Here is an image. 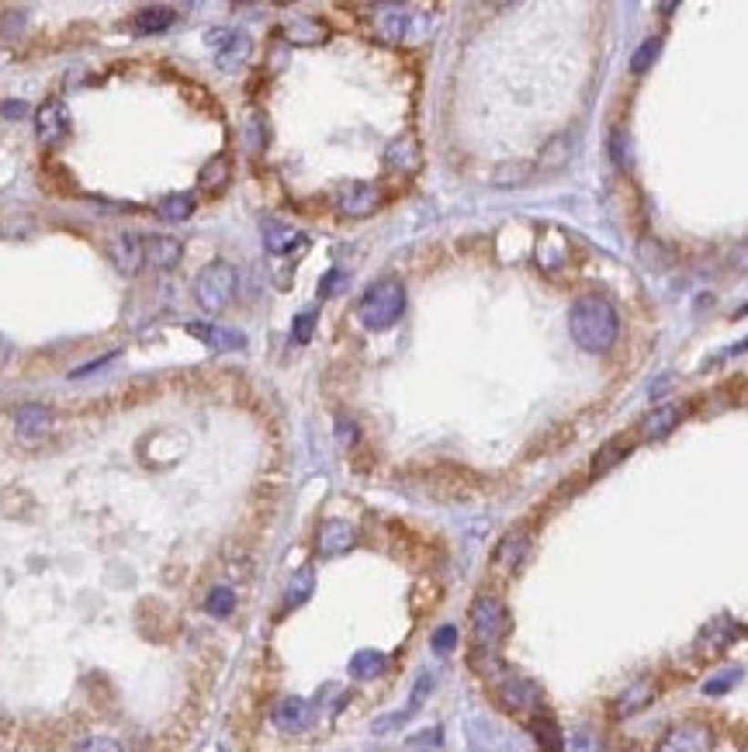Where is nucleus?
I'll list each match as a JSON object with an SVG mask.
<instances>
[{"instance_id": "obj_1", "label": "nucleus", "mask_w": 748, "mask_h": 752, "mask_svg": "<svg viewBox=\"0 0 748 752\" xmlns=\"http://www.w3.org/2000/svg\"><path fill=\"white\" fill-rule=\"evenodd\" d=\"M569 333L582 350L589 354H607L620 336V315L613 302L603 295H582L569 309Z\"/></svg>"}, {"instance_id": "obj_2", "label": "nucleus", "mask_w": 748, "mask_h": 752, "mask_svg": "<svg viewBox=\"0 0 748 752\" xmlns=\"http://www.w3.org/2000/svg\"><path fill=\"white\" fill-rule=\"evenodd\" d=\"M402 313H405V288L399 278L374 281L357 302V319L367 330H388L392 323H399Z\"/></svg>"}, {"instance_id": "obj_3", "label": "nucleus", "mask_w": 748, "mask_h": 752, "mask_svg": "<svg viewBox=\"0 0 748 752\" xmlns=\"http://www.w3.org/2000/svg\"><path fill=\"white\" fill-rule=\"evenodd\" d=\"M236 284H240V278H236V267H232V263L211 261L209 267L198 274V281H194L198 305H201L205 313H222V309L232 305V298H236Z\"/></svg>"}, {"instance_id": "obj_4", "label": "nucleus", "mask_w": 748, "mask_h": 752, "mask_svg": "<svg viewBox=\"0 0 748 752\" xmlns=\"http://www.w3.org/2000/svg\"><path fill=\"white\" fill-rule=\"evenodd\" d=\"M506 624H509V617H506V607L499 596L482 593L471 603V631H475V642L482 648L496 645L506 634Z\"/></svg>"}, {"instance_id": "obj_5", "label": "nucleus", "mask_w": 748, "mask_h": 752, "mask_svg": "<svg viewBox=\"0 0 748 752\" xmlns=\"http://www.w3.org/2000/svg\"><path fill=\"white\" fill-rule=\"evenodd\" d=\"M713 732L703 721H679L676 728L661 735L659 752H711Z\"/></svg>"}, {"instance_id": "obj_6", "label": "nucleus", "mask_w": 748, "mask_h": 752, "mask_svg": "<svg viewBox=\"0 0 748 752\" xmlns=\"http://www.w3.org/2000/svg\"><path fill=\"white\" fill-rule=\"evenodd\" d=\"M205 42L215 49V67L226 73L240 70L246 59H250V49H253L250 36H243V32H222V28H219V32H209Z\"/></svg>"}, {"instance_id": "obj_7", "label": "nucleus", "mask_w": 748, "mask_h": 752, "mask_svg": "<svg viewBox=\"0 0 748 752\" xmlns=\"http://www.w3.org/2000/svg\"><path fill=\"white\" fill-rule=\"evenodd\" d=\"M336 205L343 215H354V219H364L371 211L382 209V188L378 184H367V180H354V184H343L340 194H336Z\"/></svg>"}, {"instance_id": "obj_8", "label": "nucleus", "mask_w": 748, "mask_h": 752, "mask_svg": "<svg viewBox=\"0 0 748 752\" xmlns=\"http://www.w3.org/2000/svg\"><path fill=\"white\" fill-rule=\"evenodd\" d=\"M36 129L38 139L46 146H59V142L70 136V111L63 101H46V105L36 111Z\"/></svg>"}, {"instance_id": "obj_9", "label": "nucleus", "mask_w": 748, "mask_h": 752, "mask_svg": "<svg viewBox=\"0 0 748 752\" xmlns=\"http://www.w3.org/2000/svg\"><path fill=\"white\" fill-rule=\"evenodd\" d=\"M142 253H146L149 267L174 271L180 257H184V243L177 236H167V232H149V236H142Z\"/></svg>"}, {"instance_id": "obj_10", "label": "nucleus", "mask_w": 748, "mask_h": 752, "mask_svg": "<svg viewBox=\"0 0 748 752\" xmlns=\"http://www.w3.org/2000/svg\"><path fill=\"white\" fill-rule=\"evenodd\" d=\"M499 704H503L506 711H513V715H530V711H538L540 694L530 680L509 676V680L499 683Z\"/></svg>"}, {"instance_id": "obj_11", "label": "nucleus", "mask_w": 748, "mask_h": 752, "mask_svg": "<svg viewBox=\"0 0 748 752\" xmlns=\"http://www.w3.org/2000/svg\"><path fill=\"white\" fill-rule=\"evenodd\" d=\"M527 551H530V531H527V527H513L503 541H499V548H496V559H492V565H496L499 572L509 576V572H517V569H520V561L527 559Z\"/></svg>"}, {"instance_id": "obj_12", "label": "nucleus", "mask_w": 748, "mask_h": 752, "mask_svg": "<svg viewBox=\"0 0 748 752\" xmlns=\"http://www.w3.org/2000/svg\"><path fill=\"white\" fill-rule=\"evenodd\" d=\"M315 544H319V551L323 555H343V551H350L354 544H357V527L347 524V520H326V524L319 527V538H315Z\"/></svg>"}, {"instance_id": "obj_13", "label": "nucleus", "mask_w": 748, "mask_h": 752, "mask_svg": "<svg viewBox=\"0 0 748 752\" xmlns=\"http://www.w3.org/2000/svg\"><path fill=\"white\" fill-rule=\"evenodd\" d=\"M111 261H115V267L122 271V274H136L142 263H146V253H142V236H136V232H118L115 240H111Z\"/></svg>"}, {"instance_id": "obj_14", "label": "nucleus", "mask_w": 748, "mask_h": 752, "mask_svg": "<svg viewBox=\"0 0 748 752\" xmlns=\"http://www.w3.org/2000/svg\"><path fill=\"white\" fill-rule=\"evenodd\" d=\"M682 417H686V406H682V403L655 406V409H651V413H648V417L641 420V438L659 440V438H665V434H672Z\"/></svg>"}, {"instance_id": "obj_15", "label": "nucleus", "mask_w": 748, "mask_h": 752, "mask_svg": "<svg viewBox=\"0 0 748 752\" xmlns=\"http://www.w3.org/2000/svg\"><path fill=\"white\" fill-rule=\"evenodd\" d=\"M274 725H278L281 732H288V735L305 732V728L313 725V707H309V700L284 697L278 707H274Z\"/></svg>"}, {"instance_id": "obj_16", "label": "nucleus", "mask_w": 748, "mask_h": 752, "mask_svg": "<svg viewBox=\"0 0 748 752\" xmlns=\"http://www.w3.org/2000/svg\"><path fill=\"white\" fill-rule=\"evenodd\" d=\"M15 427H18V438H25V440L46 438V434L53 430V409L42 403L21 406L18 417H15Z\"/></svg>"}, {"instance_id": "obj_17", "label": "nucleus", "mask_w": 748, "mask_h": 752, "mask_svg": "<svg viewBox=\"0 0 748 752\" xmlns=\"http://www.w3.org/2000/svg\"><path fill=\"white\" fill-rule=\"evenodd\" d=\"M188 333L198 336V340L211 350H243L246 347L243 333L226 330V326H215V323H188Z\"/></svg>"}, {"instance_id": "obj_18", "label": "nucleus", "mask_w": 748, "mask_h": 752, "mask_svg": "<svg viewBox=\"0 0 748 752\" xmlns=\"http://www.w3.org/2000/svg\"><path fill=\"white\" fill-rule=\"evenodd\" d=\"M419 142L416 136H399V139L388 142V149H384V163L392 167V170H399V174H413L419 167Z\"/></svg>"}, {"instance_id": "obj_19", "label": "nucleus", "mask_w": 748, "mask_h": 752, "mask_svg": "<svg viewBox=\"0 0 748 752\" xmlns=\"http://www.w3.org/2000/svg\"><path fill=\"white\" fill-rule=\"evenodd\" d=\"M281 36L288 38L292 46H319V42L330 38V28L319 18H292L281 28Z\"/></svg>"}, {"instance_id": "obj_20", "label": "nucleus", "mask_w": 748, "mask_h": 752, "mask_svg": "<svg viewBox=\"0 0 748 752\" xmlns=\"http://www.w3.org/2000/svg\"><path fill=\"white\" fill-rule=\"evenodd\" d=\"M263 246H267L271 253H288V250H295V246H305V236H302L298 229L278 222V219H267V222H263Z\"/></svg>"}, {"instance_id": "obj_21", "label": "nucleus", "mask_w": 748, "mask_h": 752, "mask_svg": "<svg viewBox=\"0 0 748 752\" xmlns=\"http://www.w3.org/2000/svg\"><path fill=\"white\" fill-rule=\"evenodd\" d=\"M655 700V683L651 680H641V683H634L630 690H624L620 694V700H617V717H630L634 711H641V707H648Z\"/></svg>"}, {"instance_id": "obj_22", "label": "nucleus", "mask_w": 748, "mask_h": 752, "mask_svg": "<svg viewBox=\"0 0 748 752\" xmlns=\"http://www.w3.org/2000/svg\"><path fill=\"white\" fill-rule=\"evenodd\" d=\"M132 25H136V32H139V36L163 32V28H170V25H174V7H159V4H153V7H142V11H136Z\"/></svg>"}, {"instance_id": "obj_23", "label": "nucleus", "mask_w": 748, "mask_h": 752, "mask_svg": "<svg viewBox=\"0 0 748 752\" xmlns=\"http://www.w3.org/2000/svg\"><path fill=\"white\" fill-rule=\"evenodd\" d=\"M229 177H232V163H229V157H211L209 163H201L198 184H201L205 191H222V188L229 184Z\"/></svg>"}, {"instance_id": "obj_24", "label": "nucleus", "mask_w": 748, "mask_h": 752, "mask_svg": "<svg viewBox=\"0 0 748 752\" xmlns=\"http://www.w3.org/2000/svg\"><path fill=\"white\" fill-rule=\"evenodd\" d=\"M384 665H388V659H384L382 652L367 648V652H357V655L350 659V676H354V680H374V676L384 673Z\"/></svg>"}, {"instance_id": "obj_25", "label": "nucleus", "mask_w": 748, "mask_h": 752, "mask_svg": "<svg viewBox=\"0 0 748 752\" xmlns=\"http://www.w3.org/2000/svg\"><path fill=\"white\" fill-rule=\"evenodd\" d=\"M194 215V198L188 191H174L159 201V219L167 222H188Z\"/></svg>"}, {"instance_id": "obj_26", "label": "nucleus", "mask_w": 748, "mask_h": 752, "mask_svg": "<svg viewBox=\"0 0 748 752\" xmlns=\"http://www.w3.org/2000/svg\"><path fill=\"white\" fill-rule=\"evenodd\" d=\"M630 451V440L627 438H617V440H607L603 448H599V455L592 458V475H603L607 469H613L620 458Z\"/></svg>"}, {"instance_id": "obj_27", "label": "nucleus", "mask_w": 748, "mask_h": 752, "mask_svg": "<svg viewBox=\"0 0 748 752\" xmlns=\"http://www.w3.org/2000/svg\"><path fill=\"white\" fill-rule=\"evenodd\" d=\"M378 28H382L384 42H402V36H405V15L399 7H384L378 15Z\"/></svg>"}, {"instance_id": "obj_28", "label": "nucleus", "mask_w": 748, "mask_h": 752, "mask_svg": "<svg viewBox=\"0 0 748 752\" xmlns=\"http://www.w3.org/2000/svg\"><path fill=\"white\" fill-rule=\"evenodd\" d=\"M205 611H209L211 617H229V613L236 611V593H232L229 586H215L209 593V600H205Z\"/></svg>"}, {"instance_id": "obj_29", "label": "nucleus", "mask_w": 748, "mask_h": 752, "mask_svg": "<svg viewBox=\"0 0 748 752\" xmlns=\"http://www.w3.org/2000/svg\"><path fill=\"white\" fill-rule=\"evenodd\" d=\"M565 160H569V136L551 139L548 146H544V153H540V160H538V170H555V167H561Z\"/></svg>"}, {"instance_id": "obj_30", "label": "nucleus", "mask_w": 748, "mask_h": 752, "mask_svg": "<svg viewBox=\"0 0 748 752\" xmlns=\"http://www.w3.org/2000/svg\"><path fill=\"white\" fill-rule=\"evenodd\" d=\"M534 732H538L540 752H561V735H558L555 721H548V717H534Z\"/></svg>"}, {"instance_id": "obj_31", "label": "nucleus", "mask_w": 748, "mask_h": 752, "mask_svg": "<svg viewBox=\"0 0 748 752\" xmlns=\"http://www.w3.org/2000/svg\"><path fill=\"white\" fill-rule=\"evenodd\" d=\"M610 157H613V163H617L620 170L630 167V139H627L624 129H613V132H610Z\"/></svg>"}, {"instance_id": "obj_32", "label": "nucleus", "mask_w": 748, "mask_h": 752, "mask_svg": "<svg viewBox=\"0 0 748 752\" xmlns=\"http://www.w3.org/2000/svg\"><path fill=\"white\" fill-rule=\"evenodd\" d=\"M659 53H661V38H648L641 49L634 53V59H630V70H634V73H648V70H651V63L659 59Z\"/></svg>"}, {"instance_id": "obj_33", "label": "nucleus", "mask_w": 748, "mask_h": 752, "mask_svg": "<svg viewBox=\"0 0 748 752\" xmlns=\"http://www.w3.org/2000/svg\"><path fill=\"white\" fill-rule=\"evenodd\" d=\"M309 593H313V572L309 569H302L292 582H288V607H298V603H305L309 600Z\"/></svg>"}, {"instance_id": "obj_34", "label": "nucleus", "mask_w": 748, "mask_h": 752, "mask_svg": "<svg viewBox=\"0 0 748 752\" xmlns=\"http://www.w3.org/2000/svg\"><path fill=\"white\" fill-rule=\"evenodd\" d=\"M527 177H530V167H527V163H506V167L496 170L492 180H496L499 188H517V184H523Z\"/></svg>"}, {"instance_id": "obj_35", "label": "nucleus", "mask_w": 748, "mask_h": 752, "mask_svg": "<svg viewBox=\"0 0 748 752\" xmlns=\"http://www.w3.org/2000/svg\"><path fill=\"white\" fill-rule=\"evenodd\" d=\"M73 752H125L115 738H105V735H87V738H80L77 746H73Z\"/></svg>"}, {"instance_id": "obj_36", "label": "nucleus", "mask_w": 748, "mask_h": 752, "mask_svg": "<svg viewBox=\"0 0 748 752\" xmlns=\"http://www.w3.org/2000/svg\"><path fill=\"white\" fill-rule=\"evenodd\" d=\"M315 333V313H302L295 319V340L298 344H309Z\"/></svg>"}, {"instance_id": "obj_37", "label": "nucleus", "mask_w": 748, "mask_h": 752, "mask_svg": "<svg viewBox=\"0 0 748 752\" xmlns=\"http://www.w3.org/2000/svg\"><path fill=\"white\" fill-rule=\"evenodd\" d=\"M454 645H457V631H454V628H440L434 634V652H436V655H447Z\"/></svg>"}, {"instance_id": "obj_38", "label": "nucleus", "mask_w": 748, "mask_h": 752, "mask_svg": "<svg viewBox=\"0 0 748 752\" xmlns=\"http://www.w3.org/2000/svg\"><path fill=\"white\" fill-rule=\"evenodd\" d=\"M246 142H250L253 149H263V118L261 115H253V118L246 122Z\"/></svg>"}, {"instance_id": "obj_39", "label": "nucleus", "mask_w": 748, "mask_h": 752, "mask_svg": "<svg viewBox=\"0 0 748 752\" xmlns=\"http://www.w3.org/2000/svg\"><path fill=\"white\" fill-rule=\"evenodd\" d=\"M572 752H599V742H596L589 732H575Z\"/></svg>"}, {"instance_id": "obj_40", "label": "nucleus", "mask_w": 748, "mask_h": 752, "mask_svg": "<svg viewBox=\"0 0 748 752\" xmlns=\"http://www.w3.org/2000/svg\"><path fill=\"white\" fill-rule=\"evenodd\" d=\"M343 284H347V278H343L340 271H330V274L323 278V284H319V292H323V295L330 298L333 292H336V288H343Z\"/></svg>"}, {"instance_id": "obj_41", "label": "nucleus", "mask_w": 748, "mask_h": 752, "mask_svg": "<svg viewBox=\"0 0 748 752\" xmlns=\"http://www.w3.org/2000/svg\"><path fill=\"white\" fill-rule=\"evenodd\" d=\"M409 746H413V749H430V746H440V728H430V732L416 735Z\"/></svg>"}, {"instance_id": "obj_42", "label": "nucleus", "mask_w": 748, "mask_h": 752, "mask_svg": "<svg viewBox=\"0 0 748 752\" xmlns=\"http://www.w3.org/2000/svg\"><path fill=\"white\" fill-rule=\"evenodd\" d=\"M0 111H4V118H25V115H28V105H25V101H4Z\"/></svg>"}, {"instance_id": "obj_43", "label": "nucleus", "mask_w": 748, "mask_h": 752, "mask_svg": "<svg viewBox=\"0 0 748 752\" xmlns=\"http://www.w3.org/2000/svg\"><path fill=\"white\" fill-rule=\"evenodd\" d=\"M731 680H738V673H728V676H717L713 683H707V694H721V690H728Z\"/></svg>"}, {"instance_id": "obj_44", "label": "nucleus", "mask_w": 748, "mask_h": 752, "mask_svg": "<svg viewBox=\"0 0 748 752\" xmlns=\"http://www.w3.org/2000/svg\"><path fill=\"white\" fill-rule=\"evenodd\" d=\"M11 354H15V347H11V340H7L4 333H0V367H4L7 361H11Z\"/></svg>"}, {"instance_id": "obj_45", "label": "nucleus", "mask_w": 748, "mask_h": 752, "mask_svg": "<svg viewBox=\"0 0 748 752\" xmlns=\"http://www.w3.org/2000/svg\"><path fill=\"white\" fill-rule=\"evenodd\" d=\"M745 752H748V742H745Z\"/></svg>"}]
</instances>
